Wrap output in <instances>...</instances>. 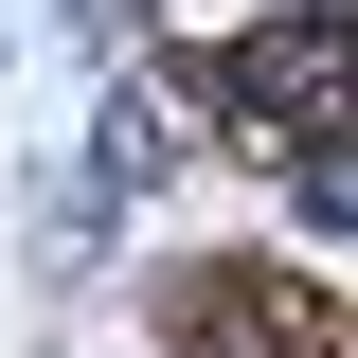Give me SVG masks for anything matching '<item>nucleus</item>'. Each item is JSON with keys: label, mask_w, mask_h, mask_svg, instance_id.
I'll use <instances>...</instances> for the list:
<instances>
[{"label": "nucleus", "mask_w": 358, "mask_h": 358, "mask_svg": "<svg viewBox=\"0 0 358 358\" xmlns=\"http://www.w3.org/2000/svg\"><path fill=\"white\" fill-rule=\"evenodd\" d=\"M305 215H322V233H358V143H341V162H305Z\"/></svg>", "instance_id": "1"}]
</instances>
